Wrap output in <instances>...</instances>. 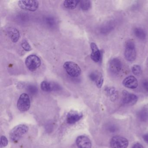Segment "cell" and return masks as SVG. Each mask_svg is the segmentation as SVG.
I'll return each instance as SVG.
<instances>
[{
    "label": "cell",
    "instance_id": "484cf974",
    "mask_svg": "<svg viewBox=\"0 0 148 148\" xmlns=\"http://www.w3.org/2000/svg\"><path fill=\"white\" fill-rule=\"evenodd\" d=\"M0 142H1V148L5 147L8 144L7 138L5 136H1V139H0Z\"/></svg>",
    "mask_w": 148,
    "mask_h": 148
},
{
    "label": "cell",
    "instance_id": "d6986e66",
    "mask_svg": "<svg viewBox=\"0 0 148 148\" xmlns=\"http://www.w3.org/2000/svg\"><path fill=\"white\" fill-rule=\"evenodd\" d=\"M138 117L141 121H145L148 119V104L145 106L138 112Z\"/></svg>",
    "mask_w": 148,
    "mask_h": 148
},
{
    "label": "cell",
    "instance_id": "7402d4cb",
    "mask_svg": "<svg viewBox=\"0 0 148 148\" xmlns=\"http://www.w3.org/2000/svg\"><path fill=\"white\" fill-rule=\"evenodd\" d=\"M132 73L136 76H139L142 74V71L141 66L138 65H134L132 68Z\"/></svg>",
    "mask_w": 148,
    "mask_h": 148
},
{
    "label": "cell",
    "instance_id": "9a60e30c",
    "mask_svg": "<svg viewBox=\"0 0 148 148\" xmlns=\"http://www.w3.org/2000/svg\"><path fill=\"white\" fill-rule=\"evenodd\" d=\"M7 34L13 43H16L19 39L20 33L18 30L14 27H8L6 29Z\"/></svg>",
    "mask_w": 148,
    "mask_h": 148
},
{
    "label": "cell",
    "instance_id": "d4e9b609",
    "mask_svg": "<svg viewBox=\"0 0 148 148\" xmlns=\"http://www.w3.org/2000/svg\"><path fill=\"white\" fill-rule=\"evenodd\" d=\"M27 90L31 94H35L38 92V89L36 86L33 85L28 86Z\"/></svg>",
    "mask_w": 148,
    "mask_h": 148
},
{
    "label": "cell",
    "instance_id": "6da1fadb",
    "mask_svg": "<svg viewBox=\"0 0 148 148\" xmlns=\"http://www.w3.org/2000/svg\"><path fill=\"white\" fill-rule=\"evenodd\" d=\"M28 131V127L25 124H20L14 127L10 132V139L17 142Z\"/></svg>",
    "mask_w": 148,
    "mask_h": 148
},
{
    "label": "cell",
    "instance_id": "f1b7e54d",
    "mask_svg": "<svg viewBox=\"0 0 148 148\" xmlns=\"http://www.w3.org/2000/svg\"><path fill=\"white\" fill-rule=\"evenodd\" d=\"M143 138L145 142L148 144V133L144 135L143 136Z\"/></svg>",
    "mask_w": 148,
    "mask_h": 148
},
{
    "label": "cell",
    "instance_id": "8fae6325",
    "mask_svg": "<svg viewBox=\"0 0 148 148\" xmlns=\"http://www.w3.org/2000/svg\"><path fill=\"white\" fill-rule=\"evenodd\" d=\"M123 84L126 88L132 89H136L138 86V81L134 76H128L123 80Z\"/></svg>",
    "mask_w": 148,
    "mask_h": 148
},
{
    "label": "cell",
    "instance_id": "7a4b0ae2",
    "mask_svg": "<svg viewBox=\"0 0 148 148\" xmlns=\"http://www.w3.org/2000/svg\"><path fill=\"white\" fill-rule=\"evenodd\" d=\"M124 55L125 59L129 62H132L136 60V51L133 40H130L125 43Z\"/></svg>",
    "mask_w": 148,
    "mask_h": 148
},
{
    "label": "cell",
    "instance_id": "e0dca14e",
    "mask_svg": "<svg viewBox=\"0 0 148 148\" xmlns=\"http://www.w3.org/2000/svg\"><path fill=\"white\" fill-rule=\"evenodd\" d=\"M105 92L112 102L116 101L118 97V92L115 88L112 86H108L105 88Z\"/></svg>",
    "mask_w": 148,
    "mask_h": 148
},
{
    "label": "cell",
    "instance_id": "30bf717a",
    "mask_svg": "<svg viewBox=\"0 0 148 148\" xmlns=\"http://www.w3.org/2000/svg\"><path fill=\"white\" fill-rule=\"evenodd\" d=\"M78 148H91L92 143L89 138L84 136L78 137L76 139Z\"/></svg>",
    "mask_w": 148,
    "mask_h": 148
},
{
    "label": "cell",
    "instance_id": "8992f818",
    "mask_svg": "<svg viewBox=\"0 0 148 148\" xmlns=\"http://www.w3.org/2000/svg\"><path fill=\"white\" fill-rule=\"evenodd\" d=\"M20 8L26 11L35 12L39 8V2L37 1L21 0L18 3Z\"/></svg>",
    "mask_w": 148,
    "mask_h": 148
},
{
    "label": "cell",
    "instance_id": "5b68a950",
    "mask_svg": "<svg viewBox=\"0 0 148 148\" xmlns=\"http://www.w3.org/2000/svg\"><path fill=\"white\" fill-rule=\"evenodd\" d=\"M31 106V101L29 96L26 93H22L20 96L17 103V107L20 111L25 112L28 110Z\"/></svg>",
    "mask_w": 148,
    "mask_h": 148
},
{
    "label": "cell",
    "instance_id": "83f0119b",
    "mask_svg": "<svg viewBox=\"0 0 148 148\" xmlns=\"http://www.w3.org/2000/svg\"><path fill=\"white\" fill-rule=\"evenodd\" d=\"M132 148H143V145L139 143H137L133 145Z\"/></svg>",
    "mask_w": 148,
    "mask_h": 148
},
{
    "label": "cell",
    "instance_id": "ba28073f",
    "mask_svg": "<svg viewBox=\"0 0 148 148\" xmlns=\"http://www.w3.org/2000/svg\"><path fill=\"white\" fill-rule=\"evenodd\" d=\"M138 101V97L135 94L130 93L125 90L122 92V103L126 105H135Z\"/></svg>",
    "mask_w": 148,
    "mask_h": 148
},
{
    "label": "cell",
    "instance_id": "ac0fdd59",
    "mask_svg": "<svg viewBox=\"0 0 148 148\" xmlns=\"http://www.w3.org/2000/svg\"><path fill=\"white\" fill-rule=\"evenodd\" d=\"M80 1L77 0H67L64 1V5L66 8L72 10L77 7Z\"/></svg>",
    "mask_w": 148,
    "mask_h": 148
},
{
    "label": "cell",
    "instance_id": "5bb4252c",
    "mask_svg": "<svg viewBox=\"0 0 148 148\" xmlns=\"http://www.w3.org/2000/svg\"><path fill=\"white\" fill-rule=\"evenodd\" d=\"M83 116L82 113L72 111L67 114L66 121L68 123L73 124L79 121L83 117Z\"/></svg>",
    "mask_w": 148,
    "mask_h": 148
},
{
    "label": "cell",
    "instance_id": "277c9868",
    "mask_svg": "<svg viewBox=\"0 0 148 148\" xmlns=\"http://www.w3.org/2000/svg\"><path fill=\"white\" fill-rule=\"evenodd\" d=\"M25 64L29 71H34L41 65V60L38 56L31 55L27 57L25 60Z\"/></svg>",
    "mask_w": 148,
    "mask_h": 148
},
{
    "label": "cell",
    "instance_id": "4316f807",
    "mask_svg": "<svg viewBox=\"0 0 148 148\" xmlns=\"http://www.w3.org/2000/svg\"><path fill=\"white\" fill-rule=\"evenodd\" d=\"M143 85L145 90L148 92V81H144Z\"/></svg>",
    "mask_w": 148,
    "mask_h": 148
},
{
    "label": "cell",
    "instance_id": "ffe728a7",
    "mask_svg": "<svg viewBox=\"0 0 148 148\" xmlns=\"http://www.w3.org/2000/svg\"><path fill=\"white\" fill-rule=\"evenodd\" d=\"M134 34L140 40H144L146 38V33L143 29L140 27H137L134 30Z\"/></svg>",
    "mask_w": 148,
    "mask_h": 148
},
{
    "label": "cell",
    "instance_id": "44dd1931",
    "mask_svg": "<svg viewBox=\"0 0 148 148\" xmlns=\"http://www.w3.org/2000/svg\"><path fill=\"white\" fill-rule=\"evenodd\" d=\"M91 3L90 1L84 0L80 1V6L83 11H87L90 8Z\"/></svg>",
    "mask_w": 148,
    "mask_h": 148
},
{
    "label": "cell",
    "instance_id": "603a6c76",
    "mask_svg": "<svg viewBox=\"0 0 148 148\" xmlns=\"http://www.w3.org/2000/svg\"><path fill=\"white\" fill-rule=\"evenodd\" d=\"M45 21L48 25H49L50 27H51L54 26L55 23H56L54 18L52 17H48L46 18Z\"/></svg>",
    "mask_w": 148,
    "mask_h": 148
},
{
    "label": "cell",
    "instance_id": "7c38bea8",
    "mask_svg": "<svg viewBox=\"0 0 148 148\" xmlns=\"http://www.w3.org/2000/svg\"><path fill=\"white\" fill-rule=\"evenodd\" d=\"M90 78L92 81L96 83L97 87L99 88L102 87L103 83V77L101 73L99 71H94L90 74Z\"/></svg>",
    "mask_w": 148,
    "mask_h": 148
},
{
    "label": "cell",
    "instance_id": "9c48e42d",
    "mask_svg": "<svg viewBox=\"0 0 148 148\" xmlns=\"http://www.w3.org/2000/svg\"><path fill=\"white\" fill-rule=\"evenodd\" d=\"M109 67L111 72L114 74H118L122 70V62L119 59L114 58L110 61Z\"/></svg>",
    "mask_w": 148,
    "mask_h": 148
},
{
    "label": "cell",
    "instance_id": "3957f363",
    "mask_svg": "<svg viewBox=\"0 0 148 148\" xmlns=\"http://www.w3.org/2000/svg\"><path fill=\"white\" fill-rule=\"evenodd\" d=\"M64 67L68 75L73 77H77L80 75L81 70L78 65L72 61H67L64 64Z\"/></svg>",
    "mask_w": 148,
    "mask_h": 148
},
{
    "label": "cell",
    "instance_id": "4fadbf2b",
    "mask_svg": "<svg viewBox=\"0 0 148 148\" xmlns=\"http://www.w3.org/2000/svg\"><path fill=\"white\" fill-rule=\"evenodd\" d=\"M41 90L45 92H51L52 91L59 90L60 86L55 83H51L47 81H44L40 84Z\"/></svg>",
    "mask_w": 148,
    "mask_h": 148
},
{
    "label": "cell",
    "instance_id": "52a82bcc",
    "mask_svg": "<svg viewBox=\"0 0 148 148\" xmlns=\"http://www.w3.org/2000/svg\"><path fill=\"white\" fill-rule=\"evenodd\" d=\"M128 145V140L125 138L120 136H115L111 140V148H127Z\"/></svg>",
    "mask_w": 148,
    "mask_h": 148
},
{
    "label": "cell",
    "instance_id": "cb8c5ba5",
    "mask_svg": "<svg viewBox=\"0 0 148 148\" xmlns=\"http://www.w3.org/2000/svg\"><path fill=\"white\" fill-rule=\"evenodd\" d=\"M21 46L23 49L26 51H30L32 50L31 45L27 41H25L22 42L21 44Z\"/></svg>",
    "mask_w": 148,
    "mask_h": 148
},
{
    "label": "cell",
    "instance_id": "2e32d148",
    "mask_svg": "<svg viewBox=\"0 0 148 148\" xmlns=\"http://www.w3.org/2000/svg\"><path fill=\"white\" fill-rule=\"evenodd\" d=\"M90 47L92 52L90 57L91 59L95 62H98L100 59L101 54L98 47L95 43H91Z\"/></svg>",
    "mask_w": 148,
    "mask_h": 148
}]
</instances>
